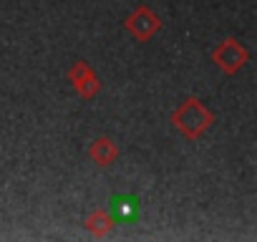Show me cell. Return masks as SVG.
Masks as SVG:
<instances>
[{"mask_svg":"<svg viewBox=\"0 0 257 242\" xmlns=\"http://www.w3.org/2000/svg\"><path fill=\"white\" fill-rule=\"evenodd\" d=\"M174 127L187 137V139H197V137H202L207 129H209V124H212V111L202 103V101H197V98H187L177 111H174Z\"/></svg>","mask_w":257,"mask_h":242,"instance_id":"obj_1","label":"cell"},{"mask_svg":"<svg viewBox=\"0 0 257 242\" xmlns=\"http://www.w3.org/2000/svg\"><path fill=\"white\" fill-rule=\"evenodd\" d=\"M212 58H214V63L222 68V71H227V73H237L244 63H247V58H249V53H247V48L242 46V43H237V41H224V43H219L217 46V51L212 53Z\"/></svg>","mask_w":257,"mask_h":242,"instance_id":"obj_2","label":"cell"},{"mask_svg":"<svg viewBox=\"0 0 257 242\" xmlns=\"http://www.w3.org/2000/svg\"><path fill=\"white\" fill-rule=\"evenodd\" d=\"M159 26H162V21H159L147 6L137 8L132 16L126 18V28H128V33H132L134 38H139V41H149V38L159 31Z\"/></svg>","mask_w":257,"mask_h":242,"instance_id":"obj_3","label":"cell"},{"mask_svg":"<svg viewBox=\"0 0 257 242\" xmlns=\"http://www.w3.org/2000/svg\"><path fill=\"white\" fill-rule=\"evenodd\" d=\"M111 219L121 224H132L139 219V197L137 194H116L111 197Z\"/></svg>","mask_w":257,"mask_h":242,"instance_id":"obj_4","label":"cell"},{"mask_svg":"<svg viewBox=\"0 0 257 242\" xmlns=\"http://www.w3.org/2000/svg\"><path fill=\"white\" fill-rule=\"evenodd\" d=\"M71 81L76 86V91L83 96V98H91L96 91H98V78L93 76V71L88 68L86 61H76V66L71 68Z\"/></svg>","mask_w":257,"mask_h":242,"instance_id":"obj_5","label":"cell"},{"mask_svg":"<svg viewBox=\"0 0 257 242\" xmlns=\"http://www.w3.org/2000/svg\"><path fill=\"white\" fill-rule=\"evenodd\" d=\"M88 154H91V159H93L98 167H108V164L118 157V149H116V144H113L108 137H101V139H96V142L91 144Z\"/></svg>","mask_w":257,"mask_h":242,"instance_id":"obj_6","label":"cell"},{"mask_svg":"<svg viewBox=\"0 0 257 242\" xmlns=\"http://www.w3.org/2000/svg\"><path fill=\"white\" fill-rule=\"evenodd\" d=\"M113 224H116V222H113L111 214H106V212H96V214H91V217L86 219V229H91V232H96V234H106Z\"/></svg>","mask_w":257,"mask_h":242,"instance_id":"obj_7","label":"cell"}]
</instances>
